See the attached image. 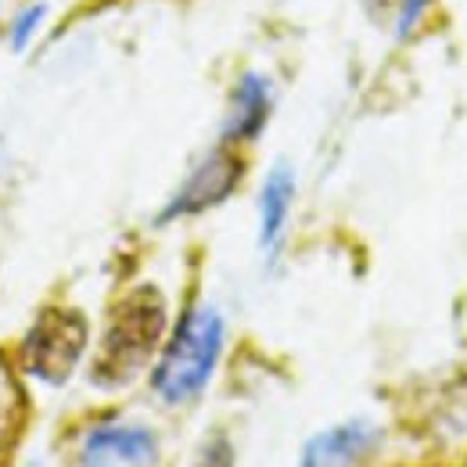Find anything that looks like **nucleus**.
<instances>
[{
	"mask_svg": "<svg viewBox=\"0 0 467 467\" xmlns=\"http://www.w3.org/2000/svg\"><path fill=\"white\" fill-rule=\"evenodd\" d=\"M220 352H223L220 309L216 306H191L180 317L173 338H170V346L151 374V389L170 407L198 400L205 392L216 363H220Z\"/></svg>",
	"mask_w": 467,
	"mask_h": 467,
	"instance_id": "obj_1",
	"label": "nucleus"
},
{
	"mask_svg": "<svg viewBox=\"0 0 467 467\" xmlns=\"http://www.w3.org/2000/svg\"><path fill=\"white\" fill-rule=\"evenodd\" d=\"M162 331H166V298L155 288L130 292L105 327L101 356L94 363V381L105 389L126 385L137 370L148 367V359L162 342Z\"/></svg>",
	"mask_w": 467,
	"mask_h": 467,
	"instance_id": "obj_2",
	"label": "nucleus"
},
{
	"mask_svg": "<svg viewBox=\"0 0 467 467\" xmlns=\"http://www.w3.org/2000/svg\"><path fill=\"white\" fill-rule=\"evenodd\" d=\"M83 349H87V320L76 309H47L22 342V367L47 385H61L79 363Z\"/></svg>",
	"mask_w": 467,
	"mask_h": 467,
	"instance_id": "obj_3",
	"label": "nucleus"
},
{
	"mask_svg": "<svg viewBox=\"0 0 467 467\" xmlns=\"http://www.w3.org/2000/svg\"><path fill=\"white\" fill-rule=\"evenodd\" d=\"M241 180V159L231 155L227 148H216L209 151L191 173L187 180L176 187V194L170 198V205L162 209L159 223H170V220H180V216H198L220 202H227L234 194Z\"/></svg>",
	"mask_w": 467,
	"mask_h": 467,
	"instance_id": "obj_4",
	"label": "nucleus"
},
{
	"mask_svg": "<svg viewBox=\"0 0 467 467\" xmlns=\"http://www.w3.org/2000/svg\"><path fill=\"white\" fill-rule=\"evenodd\" d=\"M83 467H155L159 439L144 424H98L83 439Z\"/></svg>",
	"mask_w": 467,
	"mask_h": 467,
	"instance_id": "obj_5",
	"label": "nucleus"
},
{
	"mask_svg": "<svg viewBox=\"0 0 467 467\" xmlns=\"http://www.w3.org/2000/svg\"><path fill=\"white\" fill-rule=\"evenodd\" d=\"M274 112V83L263 72H241L227 101V116H223V144H241V140H255L266 126V119Z\"/></svg>",
	"mask_w": 467,
	"mask_h": 467,
	"instance_id": "obj_6",
	"label": "nucleus"
},
{
	"mask_svg": "<svg viewBox=\"0 0 467 467\" xmlns=\"http://www.w3.org/2000/svg\"><path fill=\"white\" fill-rule=\"evenodd\" d=\"M381 431L370 420H346L313 435L302 450V467H359L378 446Z\"/></svg>",
	"mask_w": 467,
	"mask_h": 467,
	"instance_id": "obj_7",
	"label": "nucleus"
},
{
	"mask_svg": "<svg viewBox=\"0 0 467 467\" xmlns=\"http://www.w3.org/2000/svg\"><path fill=\"white\" fill-rule=\"evenodd\" d=\"M295 202V173L288 162H277L259 191V248L266 252V259L277 255L281 237L288 227V213Z\"/></svg>",
	"mask_w": 467,
	"mask_h": 467,
	"instance_id": "obj_8",
	"label": "nucleus"
},
{
	"mask_svg": "<svg viewBox=\"0 0 467 467\" xmlns=\"http://www.w3.org/2000/svg\"><path fill=\"white\" fill-rule=\"evenodd\" d=\"M18 428H22V392L0 359V453L15 442Z\"/></svg>",
	"mask_w": 467,
	"mask_h": 467,
	"instance_id": "obj_9",
	"label": "nucleus"
},
{
	"mask_svg": "<svg viewBox=\"0 0 467 467\" xmlns=\"http://www.w3.org/2000/svg\"><path fill=\"white\" fill-rule=\"evenodd\" d=\"M428 7H431V0H396V7H392V36L407 40L410 33L424 22Z\"/></svg>",
	"mask_w": 467,
	"mask_h": 467,
	"instance_id": "obj_10",
	"label": "nucleus"
},
{
	"mask_svg": "<svg viewBox=\"0 0 467 467\" xmlns=\"http://www.w3.org/2000/svg\"><path fill=\"white\" fill-rule=\"evenodd\" d=\"M40 22H44V4H29L22 15H15V22H11V51H26L33 33L40 29Z\"/></svg>",
	"mask_w": 467,
	"mask_h": 467,
	"instance_id": "obj_11",
	"label": "nucleus"
},
{
	"mask_svg": "<svg viewBox=\"0 0 467 467\" xmlns=\"http://www.w3.org/2000/svg\"><path fill=\"white\" fill-rule=\"evenodd\" d=\"M198 467H234V457H231L227 439L209 442V446H205V453H202V461H198Z\"/></svg>",
	"mask_w": 467,
	"mask_h": 467,
	"instance_id": "obj_12",
	"label": "nucleus"
}]
</instances>
